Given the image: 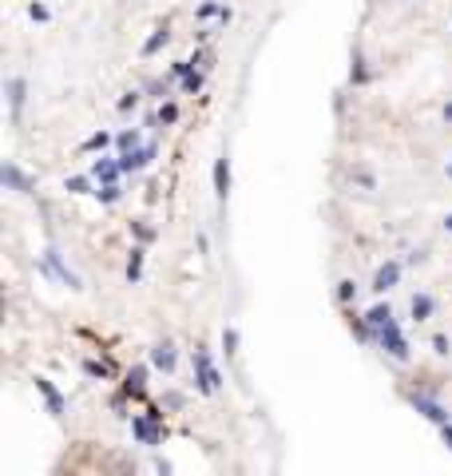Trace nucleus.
<instances>
[{
  "instance_id": "4",
  "label": "nucleus",
  "mask_w": 452,
  "mask_h": 476,
  "mask_svg": "<svg viewBox=\"0 0 452 476\" xmlns=\"http://www.w3.org/2000/svg\"><path fill=\"white\" fill-rule=\"evenodd\" d=\"M397 278H401V266H397V262H385V266L377 270L373 286H377V290H389V286H397Z\"/></svg>"
},
{
  "instance_id": "6",
  "label": "nucleus",
  "mask_w": 452,
  "mask_h": 476,
  "mask_svg": "<svg viewBox=\"0 0 452 476\" xmlns=\"http://www.w3.org/2000/svg\"><path fill=\"white\" fill-rule=\"evenodd\" d=\"M123 171V167H119V163H111V159H99V163H96V167H92V175H96V179H103V183H115V175H119Z\"/></svg>"
},
{
  "instance_id": "16",
  "label": "nucleus",
  "mask_w": 452,
  "mask_h": 476,
  "mask_svg": "<svg viewBox=\"0 0 452 476\" xmlns=\"http://www.w3.org/2000/svg\"><path fill=\"white\" fill-rule=\"evenodd\" d=\"M36 385H40V389H44V397H48V401H52V409H60V393L52 389L48 381H36Z\"/></svg>"
},
{
  "instance_id": "22",
  "label": "nucleus",
  "mask_w": 452,
  "mask_h": 476,
  "mask_svg": "<svg viewBox=\"0 0 452 476\" xmlns=\"http://www.w3.org/2000/svg\"><path fill=\"white\" fill-rule=\"evenodd\" d=\"M449 231H452V219H449Z\"/></svg>"
},
{
  "instance_id": "10",
  "label": "nucleus",
  "mask_w": 452,
  "mask_h": 476,
  "mask_svg": "<svg viewBox=\"0 0 452 476\" xmlns=\"http://www.w3.org/2000/svg\"><path fill=\"white\" fill-rule=\"evenodd\" d=\"M195 16H198V20H210V16H222V4H214V0H203V4H198V8H195Z\"/></svg>"
},
{
  "instance_id": "13",
  "label": "nucleus",
  "mask_w": 452,
  "mask_h": 476,
  "mask_svg": "<svg viewBox=\"0 0 452 476\" xmlns=\"http://www.w3.org/2000/svg\"><path fill=\"white\" fill-rule=\"evenodd\" d=\"M143 377H147L143 369H131V373H127V393H139V389H143Z\"/></svg>"
},
{
  "instance_id": "2",
  "label": "nucleus",
  "mask_w": 452,
  "mask_h": 476,
  "mask_svg": "<svg viewBox=\"0 0 452 476\" xmlns=\"http://www.w3.org/2000/svg\"><path fill=\"white\" fill-rule=\"evenodd\" d=\"M195 369H198V389H203V393H214V385H219V373L210 369V357L203 354V349L195 354Z\"/></svg>"
},
{
  "instance_id": "1",
  "label": "nucleus",
  "mask_w": 452,
  "mask_h": 476,
  "mask_svg": "<svg viewBox=\"0 0 452 476\" xmlns=\"http://www.w3.org/2000/svg\"><path fill=\"white\" fill-rule=\"evenodd\" d=\"M381 345H385L393 357H404V354H409V345H404L401 330H397V322H385V326H381Z\"/></svg>"
},
{
  "instance_id": "12",
  "label": "nucleus",
  "mask_w": 452,
  "mask_h": 476,
  "mask_svg": "<svg viewBox=\"0 0 452 476\" xmlns=\"http://www.w3.org/2000/svg\"><path fill=\"white\" fill-rule=\"evenodd\" d=\"M139 270H143V250H131V262H127V278L139 282Z\"/></svg>"
},
{
  "instance_id": "3",
  "label": "nucleus",
  "mask_w": 452,
  "mask_h": 476,
  "mask_svg": "<svg viewBox=\"0 0 452 476\" xmlns=\"http://www.w3.org/2000/svg\"><path fill=\"white\" fill-rule=\"evenodd\" d=\"M226 191H231V163L219 159V163H214V195L226 199Z\"/></svg>"
},
{
  "instance_id": "14",
  "label": "nucleus",
  "mask_w": 452,
  "mask_h": 476,
  "mask_svg": "<svg viewBox=\"0 0 452 476\" xmlns=\"http://www.w3.org/2000/svg\"><path fill=\"white\" fill-rule=\"evenodd\" d=\"M28 16H32V20H48V4H40V0H32V4H28Z\"/></svg>"
},
{
  "instance_id": "11",
  "label": "nucleus",
  "mask_w": 452,
  "mask_h": 476,
  "mask_svg": "<svg viewBox=\"0 0 452 476\" xmlns=\"http://www.w3.org/2000/svg\"><path fill=\"white\" fill-rule=\"evenodd\" d=\"M4 179H8V183H13L16 191H28V179H24V175H20V171H16L13 163H8V167H4Z\"/></svg>"
},
{
  "instance_id": "18",
  "label": "nucleus",
  "mask_w": 452,
  "mask_h": 476,
  "mask_svg": "<svg viewBox=\"0 0 452 476\" xmlns=\"http://www.w3.org/2000/svg\"><path fill=\"white\" fill-rule=\"evenodd\" d=\"M99 199H103V203H115V199H119V191H115V187H103V191H96Z\"/></svg>"
},
{
  "instance_id": "7",
  "label": "nucleus",
  "mask_w": 452,
  "mask_h": 476,
  "mask_svg": "<svg viewBox=\"0 0 452 476\" xmlns=\"http://www.w3.org/2000/svg\"><path fill=\"white\" fill-rule=\"evenodd\" d=\"M428 314H432V298H428V294H416L413 298V317L416 322H425Z\"/></svg>"
},
{
  "instance_id": "17",
  "label": "nucleus",
  "mask_w": 452,
  "mask_h": 476,
  "mask_svg": "<svg viewBox=\"0 0 452 476\" xmlns=\"http://www.w3.org/2000/svg\"><path fill=\"white\" fill-rule=\"evenodd\" d=\"M24 103V80H13V108Z\"/></svg>"
},
{
  "instance_id": "20",
  "label": "nucleus",
  "mask_w": 452,
  "mask_h": 476,
  "mask_svg": "<svg viewBox=\"0 0 452 476\" xmlns=\"http://www.w3.org/2000/svg\"><path fill=\"white\" fill-rule=\"evenodd\" d=\"M337 298H342V302H349V298H353V282H342V290H337Z\"/></svg>"
},
{
  "instance_id": "21",
  "label": "nucleus",
  "mask_w": 452,
  "mask_h": 476,
  "mask_svg": "<svg viewBox=\"0 0 452 476\" xmlns=\"http://www.w3.org/2000/svg\"><path fill=\"white\" fill-rule=\"evenodd\" d=\"M135 103H139V96H135V92H131V96H123V99H119V108H123V111H127V108H135Z\"/></svg>"
},
{
  "instance_id": "9",
  "label": "nucleus",
  "mask_w": 452,
  "mask_h": 476,
  "mask_svg": "<svg viewBox=\"0 0 452 476\" xmlns=\"http://www.w3.org/2000/svg\"><path fill=\"white\" fill-rule=\"evenodd\" d=\"M163 44H167V28H155V32H151V40L143 44V56H151V52H159Z\"/></svg>"
},
{
  "instance_id": "15",
  "label": "nucleus",
  "mask_w": 452,
  "mask_h": 476,
  "mask_svg": "<svg viewBox=\"0 0 452 476\" xmlns=\"http://www.w3.org/2000/svg\"><path fill=\"white\" fill-rule=\"evenodd\" d=\"M119 147H123V151H127V155H131L135 147H139V135H135V131H127V135H119Z\"/></svg>"
},
{
  "instance_id": "23",
  "label": "nucleus",
  "mask_w": 452,
  "mask_h": 476,
  "mask_svg": "<svg viewBox=\"0 0 452 476\" xmlns=\"http://www.w3.org/2000/svg\"><path fill=\"white\" fill-rule=\"evenodd\" d=\"M449 175H452V167H449Z\"/></svg>"
},
{
  "instance_id": "5",
  "label": "nucleus",
  "mask_w": 452,
  "mask_h": 476,
  "mask_svg": "<svg viewBox=\"0 0 452 476\" xmlns=\"http://www.w3.org/2000/svg\"><path fill=\"white\" fill-rule=\"evenodd\" d=\"M151 361H155V366H159L163 373H171V369H175V349H171L167 342L155 345V349H151Z\"/></svg>"
},
{
  "instance_id": "19",
  "label": "nucleus",
  "mask_w": 452,
  "mask_h": 476,
  "mask_svg": "<svg viewBox=\"0 0 452 476\" xmlns=\"http://www.w3.org/2000/svg\"><path fill=\"white\" fill-rule=\"evenodd\" d=\"M87 147H92V151H96V147H108V135H103V131L92 135V139H87Z\"/></svg>"
},
{
  "instance_id": "8",
  "label": "nucleus",
  "mask_w": 452,
  "mask_h": 476,
  "mask_svg": "<svg viewBox=\"0 0 452 476\" xmlns=\"http://www.w3.org/2000/svg\"><path fill=\"white\" fill-rule=\"evenodd\" d=\"M385 322H393V310H389V305H373V310H369V326H377V330H381Z\"/></svg>"
}]
</instances>
